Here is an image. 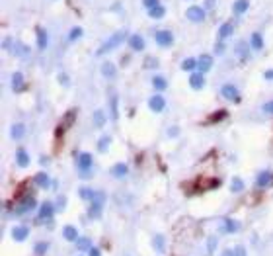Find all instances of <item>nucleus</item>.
I'll return each mask as SVG.
<instances>
[{
	"label": "nucleus",
	"mask_w": 273,
	"mask_h": 256,
	"mask_svg": "<svg viewBox=\"0 0 273 256\" xmlns=\"http://www.w3.org/2000/svg\"><path fill=\"white\" fill-rule=\"evenodd\" d=\"M109 145H111V137H109V135H103V137H99V141H98V150H99V152H105V150L109 149Z\"/></svg>",
	"instance_id": "nucleus-34"
},
{
	"label": "nucleus",
	"mask_w": 273,
	"mask_h": 256,
	"mask_svg": "<svg viewBox=\"0 0 273 256\" xmlns=\"http://www.w3.org/2000/svg\"><path fill=\"white\" fill-rule=\"evenodd\" d=\"M216 244H218V238H216V236H209V238H207V254H209V256L214 252Z\"/></svg>",
	"instance_id": "nucleus-40"
},
{
	"label": "nucleus",
	"mask_w": 273,
	"mask_h": 256,
	"mask_svg": "<svg viewBox=\"0 0 273 256\" xmlns=\"http://www.w3.org/2000/svg\"><path fill=\"white\" fill-rule=\"evenodd\" d=\"M148 107H150L152 111H162V109L166 107V100H164L160 94H156V96H152V98L148 100Z\"/></svg>",
	"instance_id": "nucleus-16"
},
{
	"label": "nucleus",
	"mask_w": 273,
	"mask_h": 256,
	"mask_svg": "<svg viewBox=\"0 0 273 256\" xmlns=\"http://www.w3.org/2000/svg\"><path fill=\"white\" fill-rule=\"evenodd\" d=\"M33 184L37 186V188H43V190H49L51 188V178H49V174H45V172H37L35 176H33Z\"/></svg>",
	"instance_id": "nucleus-14"
},
{
	"label": "nucleus",
	"mask_w": 273,
	"mask_h": 256,
	"mask_svg": "<svg viewBox=\"0 0 273 256\" xmlns=\"http://www.w3.org/2000/svg\"><path fill=\"white\" fill-rule=\"evenodd\" d=\"M53 215H55V205H53L51 201H43V203L39 205V221L51 223Z\"/></svg>",
	"instance_id": "nucleus-9"
},
{
	"label": "nucleus",
	"mask_w": 273,
	"mask_h": 256,
	"mask_svg": "<svg viewBox=\"0 0 273 256\" xmlns=\"http://www.w3.org/2000/svg\"><path fill=\"white\" fill-rule=\"evenodd\" d=\"M220 94H222L224 100H230L234 104H240V92H238V88L234 84H222Z\"/></svg>",
	"instance_id": "nucleus-8"
},
{
	"label": "nucleus",
	"mask_w": 273,
	"mask_h": 256,
	"mask_svg": "<svg viewBox=\"0 0 273 256\" xmlns=\"http://www.w3.org/2000/svg\"><path fill=\"white\" fill-rule=\"evenodd\" d=\"M222 231H224V233H230V235H234V233H238V231H240V223H238L236 219H230V217H226V219L222 221Z\"/></svg>",
	"instance_id": "nucleus-18"
},
{
	"label": "nucleus",
	"mask_w": 273,
	"mask_h": 256,
	"mask_svg": "<svg viewBox=\"0 0 273 256\" xmlns=\"http://www.w3.org/2000/svg\"><path fill=\"white\" fill-rule=\"evenodd\" d=\"M211 66H213V57L211 55H199V59H197V72L205 74V72L211 70Z\"/></svg>",
	"instance_id": "nucleus-13"
},
{
	"label": "nucleus",
	"mask_w": 273,
	"mask_h": 256,
	"mask_svg": "<svg viewBox=\"0 0 273 256\" xmlns=\"http://www.w3.org/2000/svg\"><path fill=\"white\" fill-rule=\"evenodd\" d=\"M250 47L254 49V51H261V47H263V37H261V33H252V37H250Z\"/></svg>",
	"instance_id": "nucleus-26"
},
{
	"label": "nucleus",
	"mask_w": 273,
	"mask_h": 256,
	"mask_svg": "<svg viewBox=\"0 0 273 256\" xmlns=\"http://www.w3.org/2000/svg\"><path fill=\"white\" fill-rule=\"evenodd\" d=\"M12 238L16 240V242H23V240H27V236H29V227H25V225H16V227H12Z\"/></svg>",
	"instance_id": "nucleus-12"
},
{
	"label": "nucleus",
	"mask_w": 273,
	"mask_h": 256,
	"mask_svg": "<svg viewBox=\"0 0 273 256\" xmlns=\"http://www.w3.org/2000/svg\"><path fill=\"white\" fill-rule=\"evenodd\" d=\"M16 164H18V166H21V168L29 166V154H27V150H25L23 147L16 149Z\"/></svg>",
	"instance_id": "nucleus-17"
},
{
	"label": "nucleus",
	"mask_w": 273,
	"mask_h": 256,
	"mask_svg": "<svg viewBox=\"0 0 273 256\" xmlns=\"http://www.w3.org/2000/svg\"><path fill=\"white\" fill-rule=\"evenodd\" d=\"M220 256H236V254H234V248H224L220 252Z\"/></svg>",
	"instance_id": "nucleus-49"
},
{
	"label": "nucleus",
	"mask_w": 273,
	"mask_h": 256,
	"mask_svg": "<svg viewBox=\"0 0 273 256\" xmlns=\"http://www.w3.org/2000/svg\"><path fill=\"white\" fill-rule=\"evenodd\" d=\"M4 49L6 51H10L12 55H16V57H27L29 55V47L27 45H23L21 41H16V39H12V37H4Z\"/></svg>",
	"instance_id": "nucleus-2"
},
{
	"label": "nucleus",
	"mask_w": 273,
	"mask_h": 256,
	"mask_svg": "<svg viewBox=\"0 0 273 256\" xmlns=\"http://www.w3.org/2000/svg\"><path fill=\"white\" fill-rule=\"evenodd\" d=\"M269 186H273V172H271V170H261V172L257 174V178H255V188L265 190V188H269Z\"/></svg>",
	"instance_id": "nucleus-10"
},
{
	"label": "nucleus",
	"mask_w": 273,
	"mask_h": 256,
	"mask_svg": "<svg viewBox=\"0 0 273 256\" xmlns=\"http://www.w3.org/2000/svg\"><path fill=\"white\" fill-rule=\"evenodd\" d=\"M58 80H60V82H62L64 86L68 84V76H66V74H60V76H58Z\"/></svg>",
	"instance_id": "nucleus-53"
},
{
	"label": "nucleus",
	"mask_w": 273,
	"mask_h": 256,
	"mask_svg": "<svg viewBox=\"0 0 273 256\" xmlns=\"http://www.w3.org/2000/svg\"><path fill=\"white\" fill-rule=\"evenodd\" d=\"M103 201H105V193L103 192H96V197L90 201V207H88V217L90 219H99L101 217Z\"/></svg>",
	"instance_id": "nucleus-3"
},
{
	"label": "nucleus",
	"mask_w": 273,
	"mask_h": 256,
	"mask_svg": "<svg viewBox=\"0 0 273 256\" xmlns=\"http://www.w3.org/2000/svg\"><path fill=\"white\" fill-rule=\"evenodd\" d=\"M142 4L146 6V10H150V8H154V6H158L160 2H158V0H142Z\"/></svg>",
	"instance_id": "nucleus-47"
},
{
	"label": "nucleus",
	"mask_w": 273,
	"mask_h": 256,
	"mask_svg": "<svg viewBox=\"0 0 273 256\" xmlns=\"http://www.w3.org/2000/svg\"><path fill=\"white\" fill-rule=\"evenodd\" d=\"M47 160H49V156H41V158H39V162H41V164H45Z\"/></svg>",
	"instance_id": "nucleus-55"
},
{
	"label": "nucleus",
	"mask_w": 273,
	"mask_h": 256,
	"mask_svg": "<svg viewBox=\"0 0 273 256\" xmlns=\"http://www.w3.org/2000/svg\"><path fill=\"white\" fill-rule=\"evenodd\" d=\"M265 78H267V80H273V68H269V70L265 72Z\"/></svg>",
	"instance_id": "nucleus-54"
},
{
	"label": "nucleus",
	"mask_w": 273,
	"mask_h": 256,
	"mask_svg": "<svg viewBox=\"0 0 273 256\" xmlns=\"http://www.w3.org/2000/svg\"><path fill=\"white\" fill-rule=\"evenodd\" d=\"M90 242H92V240H90L88 236H80V238L76 240V248H78V250H90V248H92Z\"/></svg>",
	"instance_id": "nucleus-38"
},
{
	"label": "nucleus",
	"mask_w": 273,
	"mask_h": 256,
	"mask_svg": "<svg viewBox=\"0 0 273 256\" xmlns=\"http://www.w3.org/2000/svg\"><path fill=\"white\" fill-rule=\"evenodd\" d=\"M213 6H214V0H205V6H203V8H205V10H211Z\"/></svg>",
	"instance_id": "nucleus-51"
},
{
	"label": "nucleus",
	"mask_w": 273,
	"mask_h": 256,
	"mask_svg": "<svg viewBox=\"0 0 273 256\" xmlns=\"http://www.w3.org/2000/svg\"><path fill=\"white\" fill-rule=\"evenodd\" d=\"M12 88H14L16 92H21V90H25V82H23V74H21L20 70L12 74Z\"/></svg>",
	"instance_id": "nucleus-22"
},
{
	"label": "nucleus",
	"mask_w": 273,
	"mask_h": 256,
	"mask_svg": "<svg viewBox=\"0 0 273 256\" xmlns=\"http://www.w3.org/2000/svg\"><path fill=\"white\" fill-rule=\"evenodd\" d=\"M248 6H250V2H248V0H236V2L232 4V10H234V14H236V16H242V14L248 10Z\"/></svg>",
	"instance_id": "nucleus-30"
},
{
	"label": "nucleus",
	"mask_w": 273,
	"mask_h": 256,
	"mask_svg": "<svg viewBox=\"0 0 273 256\" xmlns=\"http://www.w3.org/2000/svg\"><path fill=\"white\" fill-rule=\"evenodd\" d=\"M88 256H101V252H99L96 246H92V248L88 250Z\"/></svg>",
	"instance_id": "nucleus-48"
},
{
	"label": "nucleus",
	"mask_w": 273,
	"mask_h": 256,
	"mask_svg": "<svg viewBox=\"0 0 273 256\" xmlns=\"http://www.w3.org/2000/svg\"><path fill=\"white\" fill-rule=\"evenodd\" d=\"M185 16H187V20L189 21H193V23H201V21H205V8L203 6H189L187 8V12H185Z\"/></svg>",
	"instance_id": "nucleus-7"
},
{
	"label": "nucleus",
	"mask_w": 273,
	"mask_h": 256,
	"mask_svg": "<svg viewBox=\"0 0 273 256\" xmlns=\"http://www.w3.org/2000/svg\"><path fill=\"white\" fill-rule=\"evenodd\" d=\"M101 74H103L105 78H115V74H117L115 64H113V63H109V61H105V63L101 64Z\"/></svg>",
	"instance_id": "nucleus-27"
},
{
	"label": "nucleus",
	"mask_w": 273,
	"mask_h": 256,
	"mask_svg": "<svg viewBox=\"0 0 273 256\" xmlns=\"http://www.w3.org/2000/svg\"><path fill=\"white\" fill-rule=\"evenodd\" d=\"M224 117H228V111H226V109H218V111H213L205 123H218V121H222Z\"/></svg>",
	"instance_id": "nucleus-29"
},
{
	"label": "nucleus",
	"mask_w": 273,
	"mask_h": 256,
	"mask_svg": "<svg viewBox=\"0 0 273 256\" xmlns=\"http://www.w3.org/2000/svg\"><path fill=\"white\" fill-rule=\"evenodd\" d=\"M232 31H234V25H232V21H224V23L218 27V41H224V39H228V37L232 35Z\"/></svg>",
	"instance_id": "nucleus-19"
},
{
	"label": "nucleus",
	"mask_w": 273,
	"mask_h": 256,
	"mask_svg": "<svg viewBox=\"0 0 273 256\" xmlns=\"http://www.w3.org/2000/svg\"><path fill=\"white\" fill-rule=\"evenodd\" d=\"M152 244H154V248H156L158 252H162V250H164V236H162V235H154Z\"/></svg>",
	"instance_id": "nucleus-41"
},
{
	"label": "nucleus",
	"mask_w": 273,
	"mask_h": 256,
	"mask_svg": "<svg viewBox=\"0 0 273 256\" xmlns=\"http://www.w3.org/2000/svg\"><path fill=\"white\" fill-rule=\"evenodd\" d=\"M35 207H37V201H35V197H33V195H25V197H21V199L18 201V205L14 207V215H16V217H20V215H25V213L33 211Z\"/></svg>",
	"instance_id": "nucleus-5"
},
{
	"label": "nucleus",
	"mask_w": 273,
	"mask_h": 256,
	"mask_svg": "<svg viewBox=\"0 0 273 256\" xmlns=\"http://www.w3.org/2000/svg\"><path fill=\"white\" fill-rule=\"evenodd\" d=\"M234 53H236V55H238L242 61H246V59L250 57V45H248V43L242 39V41H238V43L234 45Z\"/></svg>",
	"instance_id": "nucleus-15"
},
{
	"label": "nucleus",
	"mask_w": 273,
	"mask_h": 256,
	"mask_svg": "<svg viewBox=\"0 0 273 256\" xmlns=\"http://www.w3.org/2000/svg\"><path fill=\"white\" fill-rule=\"evenodd\" d=\"M189 86H191L193 90H201V88L205 86V76H203L201 72H193V74L189 76Z\"/></svg>",
	"instance_id": "nucleus-21"
},
{
	"label": "nucleus",
	"mask_w": 273,
	"mask_h": 256,
	"mask_svg": "<svg viewBox=\"0 0 273 256\" xmlns=\"http://www.w3.org/2000/svg\"><path fill=\"white\" fill-rule=\"evenodd\" d=\"M168 135H170V137H177V127H170V129H168Z\"/></svg>",
	"instance_id": "nucleus-50"
},
{
	"label": "nucleus",
	"mask_w": 273,
	"mask_h": 256,
	"mask_svg": "<svg viewBox=\"0 0 273 256\" xmlns=\"http://www.w3.org/2000/svg\"><path fill=\"white\" fill-rule=\"evenodd\" d=\"M80 37H82V27H78V25L72 27L70 33H68V39H70V41H76V39H80Z\"/></svg>",
	"instance_id": "nucleus-43"
},
{
	"label": "nucleus",
	"mask_w": 273,
	"mask_h": 256,
	"mask_svg": "<svg viewBox=\"0 0 273 256\" xmlns=\"http://www.w3.org/2000/svg\"><path fill=\"white\" fill-rule=\"evenodd\" d=\"M74 121H76V111H74V109L66 111V113L62 115V119H60V123L57 125L55 135H57V137H62V135H64V131H68V129L74 125Z\"/></svg>",
	"instance_id": "nucleus-6"
},
{
	"label": "nucleus",
	"mask_w": 273,
	"mask_h": 256,
	"mask_svg": "<svg viewBox=\"0 0 273 256\" xmlns=\"http://www.w3.org/2000/svg\"><path fill=\"white\" fill-rule=\"evenodd\" d=\"M127 41H129V45H131L133 51H142V49H144V39H142V35H138V33H133Z\"/></svg>",
	"instance_id": "nucleus-20"
},
{
	"label": "nucleus",
	"mask_w": 273,
	"mask_h": 256,
	"mask_svg": "<svg viewBox=\"0 0 273 256\" xmlns=\"http://www.w3.org/2000/svg\"><path fill=\"white\" fill-rule=\"evenodd\" d=\"M234 254H236V256H248V252H246V248H244L242 244H238V246L234 248Z\"/></svg>",
	"instance_id": "nucleus-45"
},
{
	"label": "nucleus",
	"mask_w": 273,
	"mask_h": 256,
	"mask_svg": "<svg viewBox=\"0 0 273 256\" xmlns=\"http://www.w3.org/2000/svg\"><path fill=\"white\" fill-rule=\"evenodd\" d=\"M109 106H111V119H117V117H119V111H117V96H115V94L111 96Z\"/></svg>",
	"instance_id": "nucleus-42"
},
{
	"label": "nucleus",
	"mask_w": 273,
	"mask_h": 256,
	"mask_svg": "<svg viewBox=\"0 0 273 256\" xmlns=\"http://www.w3.org/2000/svg\"><path fill=\"white\" fill-rule=\"evenodd\" d=\"M47 45H49V37H47V31L43 29V27H37V47L43 51V49H47Z\"/></svg>",
	"instance_id": "nucleus-25"
},
{
	"label": "nucleus",
	"mask_w": 273,
	"mask_h": 256,
	"mask_svg": "<svg viewBox=\"0 0 273 256\" xmlns=\"http://www.w3.org/2000/svg\"><path fill=\"white\" fill-rule=\"evenodd\" d=\"M47 250H49V242H45V240H39V242H35V246H33V252H35L37 256H45Z\"/></svg>",
	"instance_id": "nucleus-35"
},
{
	"label": "nucleus",
	"mask_w": 273,
	"mask_h": 256,
	"mask_svg": "<svg viewBox=\"0 0 273 256\" xmlns=\"http://www.w3.org/2000/svg\"><path fill=\"white\" fill-rule=\"evenodd\" d=\"M181 70H197V59H185L181 61Z\"/></svg>",
	"instance_id": "nucleus-37"
},
{
	"label": "nucleus",
	"mask_w": 273,
	"mask_h": 256,
	"mask_svg": "<svg viewBox=\"0 0 273 256\" xmlns=\"http://www.w3.org/2000/svg\"><path fill=\"white\" fill-rule=\"evenodd\" d=\"M64 203H66V199H64V197H62V195H60V199H58V201H57V205H58V211H60V209H62V207H64Z\"/></svg>",
	"instance_id": "nucleus-52"
},
{
	"label": "nucleus",
	"mask_w": 273,
	"mask_h": 256,
	"mask_svg": "<svg viewBox=\"0 0 273 256\" xmlns=\"http://www.w3.org/2000/svg\"><path fill=\"white\" fill-rule=\"evenodd\" d=\"M78 172L82 178H88L92 174V164H94V156L90 152H78Z\"/></svg>",
	"instance_id": "nucleus-4"
},
{
	"label": "nucleus",
	"mask_w": 273,
	"mask_h": 256,
	"mask_svg": "<svg viewBox=\"0 0 273 256\" xmlns=\"http://www.w3.org/2000/svg\"><path fill=\"white\" fill-rule=\"evenodd\" d=\"M242 190H244V182H242L240 178H232V184H230V192L238 193V192H242Z\"/></svg>",
	"instance_id": "nucleus-39"
},
{
	"label": "nucleus",
	"mask_w": 273,
	"mask_h": 256,
	"mask_svg": "<svg viewBox=\"0 0 273 256\" xmlns=\"http://www.w3.org/2000/svg\"><path fill=\"white\" fill-rule=\"evenodd\" d=\"M78 256H82V254H78Z\"/></svg>",
	"instance_id": "nucleus-56"
},
{
	"label": "nucleus",
	"mask_w": 273,
	"mask_h": 256,
	"mask_svg": "<svg viewBox=\"0 0 273 256\" xmlns=\"http://www.w3.org/2000/svg\"><path fill=\"white\" fill-rule=\"evenodd\" d=\"M94 125H96L98 129L105 125V113H103L101 109H96V111H94Z\"/></svg>",
	"instance_id": "nucleus-33"
},
{
	"label": "nucleus",
	"mask_w": 273,
	"mask_h": 256,
	"mask_svg": "<svg viewBox=\"0 0 273 256\" xmlns=\"http://www.w3.org/2000/svg\"><path fill=\"white\" fill-rule=\"evenodd\" d=\"M78 195H80L82 199H86V201H92V199L96 197V192H94L92 188H86V186H84V188L78 190Z\"/></svg>",
	"instance_id": "nucleus-32"
},
{
	"label": "nucleus",
	"mask_w": 273,
	"mask_h": 256,
	"mask_svg": "<svg viewBox=\"0 0 273 256\" xmlns=\"http://www.w3.org/2000/svg\"><path fill=\"white\" fill-rule=\"evenodd\" d=\"M62 236H64L68 242H76V240L80 238L76 227H72V225H64V229H62Z\"/></svg>",
	"instance_id": "nucleus-23"
},
{
	"label": "nucleus",
	"mask_w": 273,
	"mask_h": 256,
	"mask_svg": "<svg viewBox=\"0 0 273 256\" xmlns=\"http://www.w3.org/2000/svg\"><path fill=\"white\" fill-rule=\"evenodd\" d=\"M154 39H156V43H158L160 47H170V45L174 43V35H172V31H168V29H158V31L154 33Z\"/></svg>",
	"instance_id": "nucleus-11"
},
{
	"label": "nucleus",
	"mask_w": 273,
	"mask_h": 256,
	"mask_svg": "<svg viewBox=\"0 0 273 256\" xmlns=\"http://www.w3.org/2000/svg\"><path fill=\"white\" fill-rule=\"evenodd\" d=\"M23 133H25V125H23V123H14L12 129H10V135H12V139H16V141H20V139L23 137Z\"/></svg>",
	"instance_id": "nucleus-28"
},
{
	"label": "nucleus",
	"mask_w": 273,
	"mask_h": 256,
	"mask_svg": "<svg viewBox=\"0 0 273 256\" xmlns=\"http://www.w3.org/2000/svg\"><path fill=\"white\" fill-rule=\"evenodd\" d=\"M222 53H224V43L218 41V43L214 45V55H222Z\"/></svg>",
	"instance_id": "nucleus-46"
},
{
	"label": "nucleus",
	"mask_w": 273,
	"mask_h": 256,
	"mask_svg": "<svg viewBox=\"0 0 273 256\" xmlns=\"http://www.w3.org/2000/svg\"><path fill=\"white\" fill-rule=\"evenodd\" d=\"M125 37H127V31L125 29H121V31H115L99 49H98V53H96V57H101L103 53H109V51H113V49H117L123 41H125Z\"/></svg>",
	"instance_id": "nucleus-1"
},
{
	"label": "nucleus",
	"mask_w": 273,
	"mask_h": 256,
	"mask_svg": "<svg viewBox=\"0 0 273 256\" xmlns=\"http://www.w3.org/2000/svg\"><path fill=\"white\" fill-rule=\"evenodd\" d=\"M164 14H166V8H164L162 4H158V6H154V8H150V10H148V16H150V18H154V20L164 18Z\"/></svg>",
	"instance_id": "nucleus-31"
},
{
	"label": "nucleus",
	"mask_w": 273,
	"mask_h": 256,
	"mask_svg": "<svg viewBox=\"0 0 273 256\" xmlns=\"http://www.w3.org/2000/svg\"><path fill=\"white\" fill-rule=\"evenodd\" d=\"M261 111H263V113H269V115H273V100L265 102V104L261 106Z\"/></svg>",
	"instance_id": "nucleus-44"
},
{
	"label": "nucleus",
	"mask_w": 273,
	"mask_h": 256,
	"mask_svg": "<svg viewBox=\"0 0 273 256\" xmlns=\"http://www.w3.org/2000/svg\"><path fill=\"white\" fill-rule=\"evenodd\" d=\"M127 172H129V166L125 162H117L111 166V176H115V178H123V176H127Z\"/></svg>",
	"instance_id": "nucleus-24"
},
{
	"label": "nucleus",
	"mask_w": 273,
	"mask_h": 256,
	"mask_svg": "<svg viewBox=\"0 0 273 256\" xmlns=\"http://www.w3.org/2000/svg\"><path fill=\"white\" fill-rule=\"evenodd\" d=\"M152 86H154L156 90H166V88H168V80H166L164 76H154V78H152Z\"/></svg>",
	"instance_id": "nucleus-36"
}]
</instances>
